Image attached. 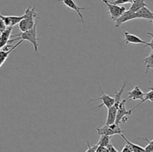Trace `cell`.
<instances>
[{
    "label": "cell",
    "mask_w": 153,
    "mask_h": 152,
    "mask_svg": "<svg viewBox=\"0 0 153 152\" xmlns=\"http://www.w3.org/2000/svg\"><path fill=\"white\" fill-rule=\"evenodd\" d=\"M148 145L145 147L144 150L145 152H153V145L151 144V143L147 142Z\"/></svg>",
    "instance_id": "cell-26"
},
{
    "label": "cell",
    "mask_w": 153,
    "mask_h": 152,
    "mask_svg": "<svg viewBox=\"0 0 153 152\" xmlns=\"http://www.w3.org/2000/svg\"><path fill=\"white\" fill-rule=\"evenodd\" d=\"M87 145H88V150H87L85 152H96L97 147H98V145H97V144L91 146V145H90L89 142H87Z\"/></svg>",
    "instance_id": "cell-24"
},
{
    "label": "cell",
    "mask_w": 153,
    "mask_h": 152,
    "mask_svg": "<svg viewBox=\"0 0 153 152\" xmlns=\"http://www.w3.org/2000/svg\"><path fill=\"white\" fill-rule=\"evenodd\" d=\"M6 28H7V26H6L5 24H4V21H3L2 19H1V18L0 17V31H1V32H3V31L6 29Z\"/></svg>",
    "instance_id": "cell-27"
},
{
    "label": "cell",
    "mask_w": 153,
    "mask_h": 152,
    "mask_svg": "<svg viewBox=\"0 0 153 152\" xmlns=\"http://www.w3.org/2000/svg\"><path fill=\"white\" fill-rule=\"evenodd\" d=\"M151 22H152V23H153V19H152V21H151Z\"/></svg>",
    "instance_id": "cell-32"
},
{
    "label": "cell",
    "mask_w": 153,
    "mask_h": 152,
    "mask_svg": "<svg viewBox=\"0 0 153 152\" xmlns=\"http://www.w3.org/2000/svg\"><path fill=\"white\" fill-rule=\"evenodd\" d=\"M145 93L141 90L139 86H135L134 89L131 91L128 92V99L132 100V101H137V100H142L144 98Z\"/></svg>",
    "instance_id": "cell-9"
},
{
    "label": "cell",
    "mask_w": 153,
    "mask_h": 152,
    "mask_svg": "<svg viewBox=\"0 0 153 152\" xmlns=\"http://www.w3.org/2000/svg\"><path fill=\"white\" fill-rule=\"evenodd\" d=\"M120 137H122L124 141L126 142V143L127 145H129V147L131 148L132 152H145L144 148L141 147V146L138 145L134 144V143L130 142L129 140L127 139L126 137L125 136H124L123 134H120Z\"/></svg>",
    "instance_id": "cell-14"
},
{
    "label": "cell",
    "mask_w": 153,
    "mask_h": 152,
    "mask_svg": "<svg viewBox=\"0 0 153 152\" xmlns=\"http://www.w3.org/2000/svg\"><path fill=\"white\" fill-rule=\"evenodd\" d=\"M107 148H108V152H118L117 151V149L115 148L113 145H112L111 143V144L109 145Z\"/></svg>",
    "instance_id": "cell-30"
},
{
    "label": "cell",
    "mask_w": 153,
    "mask_h": 152,
    "mask_svg": "<svg viewBox=\"0 0 153 152\" xmlns=\"http://www.w3.org/2000/svg\"><path fill=\"white\" fill-rule=\"evenodd\" d=\"M99 92H101V94H102L101 96L98 98H94V99L89 100V101H88V104L91 102H92V101H99V100H100V101H102V103L100 105L97 106V107H94V108H93V110H94V109L100 108V107H102V106H105L107 108H109V107H112V106L114 104V97H111V96H110V95H107V94L105 93L104 91L102 89L101 86H100V87H99Z\"/></svg>",
    "instance_id": "cell-5"
},
{
    "label": "cell",
    "mask_w": 153,
    "mask_h": 152,
    "mask_svg": "<svg viewBox=\"0 0 153 152\" xmlns=\"http://www.w3.org/2000/svg\"><path fill=\"white\" fill-rule=\"evenodd\" d=\"M111 144V137L110 136L101 135L100 139L97 145L98 146H102V147L107 148Z\"/></svg>",
    "instance_id": "cell-21"
},
{
    "label": "cell",
    "mask_w": 153,
    "mask_h": 152,
    "mask_svg": "<svg viewBox=\"0 0 153 152\" xmlns=\"http://www.w3.org/2000/svg\"><path fill=\"white\" fill-rule=\"evenodd\" d=\"M101 1L107 6L108 13L110 14L111 18L114 21L116 20L121 14H123L126 10V8L124 6L114 4L111 2V1H108V0H101Z\"/></svg>",
    "instance_id": "cell-3"
},
{
    "label": "cell",
    "mask_w": 153,
    "mask_h": 152,
    "mask_svg": "<svg viewBox=\"0 0 153 152\" xmlns=\"http://www.w3.org/2000/svg\"><path fill=\"white\" fill-rule=\"evenodd\" d=\"M149 89H150V91H149V92L145 93L143 99L142 100V101H140V102L138 104H137L135 107H134L133 108L131 109V111H133V110H134L136 107H139L140 105H141L142 104H143V103L146 101H151V102L153 103V87H150L149 88Z\"/></svg>",
    "instance_id": "cell-19"
},
{
    "label": "cell",
    "mask_w": 153,
    "mask_h": 152,
    "mask_svg": "<svg viewBox=\"0 0 153 152\" xmlns=\"http://www.w3.org/2000/svg\"><path fill=\"white\" fill-rule=\"evenodd\" d=\"M152 1V2H153V1Z\"/></svg>",
    "instance_id": "cell-33"
},
{
    "label": "cell",
    "mask_w": 153,
    "mask_h": 152,
    "mask_svg": "<svg viewBox=\"0 0 153 152\" xmlns=\"http://www.w3.org/2000/svg\"><path fill=\"white\" fill-rule=\"evenodd\" d=\"M121 152H132V151H131V148L129 147V145L126 143L125 146H124V148H123V150L121 151Z\"/></svg>",
    "instance_id": "cell-29"
},
{
    "label": "cell",
    "mask_w": 153,
    "mask_h": 152,
    "mask_svg": "<svg viewBox=\"0 0 153 152\" xmlns=\"http://www.w3.org/2000/svg\"><path fill=\"white\" fill-rule=\"evenodd\" d=\"M143 7H146V4L144 0H134L133 2L131 3L129 10L133 12H137V10Z\"/></svg>",
    "instance_id": "cell-17"
},
{
    "label": "cell",
    "mask_w": 153,
    "mask_h": 152,
    "mask_svg": "<svg viewBox=\"0 0 153 152\" xmlns=\"http://www.w3.org/2000/svg\"><path fill=\"white\" fill-rule=\"evenodd\" d=\"M35 23L36 22H34V19H26V18H24V19H22L19 22L18 27H19V29L20 30L21 32H25V31L31 29L34 26Z\"/></svg>",
    "instance_id": "cell-11"
},
{
    "label": "cell",
    "mask_w": 153,
    "mask_h": 152,
    "mask_svg": "<svg viewBox=\"0 0 153 152\" xmlns=\"http://www.w3.org/2000/svg\"><path fill=\"white\" fill-rule=\"evenodd\" d=\"M13 30V27H7L6 29L3 32H1L0 36V42H3L5 43H9L10 37H11V32Z\"/></svg>",
    "instance_id": "cell-15"
},
{
    "label": "cell",
    "mask_w": 153,
    "mask_h": 152,
    "mask_svg": "<svg viewBox=\"0 0 153 152\" xmlns=\"http://www.w3.org/2000/svg\"><path fill=\"white\" fill-rule=\"evenodd\" d=\"M135 13L137 19H148V20H149V22H151L153 19V12L148 8L147 6L142 7Z\"/></svg>",
    "instance_id": "cell-10"
},
{
    "label": "cell",
    "mask_w": 153,
    "mask_h": 152,
    "mask_svg": "<svg viewBox=\"0 0 153 152\" xmlns=\"http://www.w3.org/2000/svg\"><path fill=\"white\" fill-rule=\"evenodd\" d=\"M96 152H108V149L106 147H102V146H98L97 148Z\"/></svg>",
    "instance_id": "cell-28"
},
{
    "label": "cell",
    "mask_w": 153,
    "mask_h": 152,
    "mask_svg": "<svg viewBox=\"0 0 153 152\" xmlns=\"http://www.w3.org/2000/svg\"><path fill=\"white\" fill-rule=\"evenodd\" d=\"M136 19H137V16H136L135 12L131 11L130 10H126L123 14H121L120 16L114 21L115 27H116V28H118V27L122 25L123 24L125 23V22Z\"/></svg>",
    "instance_id": "cell-6"
},
{
    "label": "cell",
    "mask_w": 153,
    "mask_h": 152,
    "mask_svg": "<svg viewBox=\"0 0 153 152\" xmlns=\"http://www.w3.org/2000/svg\"><path fill=\"white\" fill-rule=\"evenodd\" d=\"M124 37H125V40H124V43L126 45L128 44H142L146 46V42L144 41V40H142L141 38H140L137 36L134 35V34H131V33L128 32L127 31H123Z\"/></svg>",
    "instance_id": "cell-8"
},
{
    "label": "cell",
    "mask_w": 153,
    "mask_h": 152,
    "mask_svg": "<svg viewBox=\"0 0 153 152\" xmlns=\"http://www.w3.org/2000/svg\"><path fill=\"white\" fill-rule=\"evenodd\" d=\"M143 139L144 140V141H146V142H149V143H151V144H152V145H153V139H152V140H149V139L147 138V137H143Z\"/></svg>",
    "instance_id": "cell-31"
},
{
    "label": "cell",
    "mask_w": 153,
    "mask_h": 152,
    "mask_svg": "<svg viewBox=\"0 0 153 152\" xmlns=\"http://www.w3.org/2000/svg\"><path fill=\"white\" fill-rule=\"evenodd\" d=\"M146 34L149 36H150L151 37H152V39H151V41L149 42V43H146V46H149V48H150L151 49H152V51H153V34L152 33H146Z\"/></svg>",
    "instance_id": "cell-25"
},
{
    "label": "cell",
    "mask_w": 153,
    "mask_h": 152,
    "mask_svg": "<svg viewBox=\"0 0 153 152\" xmlns=\"http://www.w3.org/2000/svg\"><path fill=\"white\" fill-rule=\"evenodd\" d=\"M16 38L13 39V40H9V43H13V41H16V40H20L24 41V40H27V41L30 42L31 44L33 45V47H34V51H35L36 53L38 52V40L39 38H37V22L35 23L34 26L31 29L28 30V31H25V32H21L19 34H16V35H13L10 37V38L12 37H16Z\"/></svg>",
    "instance_id": "cell-1"
},
{
    "label": "cell",
    "mask_w": 153,
    "mask_h": 152,
    "mask_svg": "<svg viewBox=\"0 0 153 152\" xmlns=\"http://www.w3.org/2000/svg\"><path fill=\"white\" fill-rule=\"evenodd\" d=\"M58 1H62L67 7H69V8L71 9V10H75V11L78 13L79 17H80V19L81 21H82V24L85 26V20H84L83 15L81 13V11L84 10H88V8H86V7H79V6L76 4V1H75L74 0H58Z\"/></svg>",
    "instance_id": "cell-7"
},
{
    "label": "cell",
    "mask_w": 153,
    "mask_h": 152,
    "mask_svg": "<svg viewBox=\"0 0 153 152\" xmlns=\"http://www.w3.org/2000/svg\"><path fill=\"white\" fill-rule=\"evenodd\" d=\"M134 0H114V1H111V2L117 5H123L125 4H128V3H132Z\"/></svg>",
    "instance_id": "cell-23"
},
{
    "label": "cell",
    "mask_w": 153,
    "mask_h": 152,
    "mask_svg": "<svg viewBox=\"0 0 153 152\" xmlns=\"http://www.w3.org/2000/svg\"><path fill=\"white\" fill-rule=\"evenodd\" d=\"M126 99H123L120 101L118 105L117 112L116 120L115 123L120 125V124H124L128 121V117L131 115V110H127L126 108Z\"/></svg>",
    "instance_id": "cell-2"
},
{
    "label": "cell",
    "mask_w": 153,
    "mask_h": 152,
    "mask_svg": "<svg viewBox=\"0 0 153 152\" xmlns=\"http://www.w3.org/2000/svg\"><path fill=\"white\" fill-rule=\"evenodd\" d=\"M97 131L98 135H106L110 136V137L117 135V134L120 135L123 133V131L121 129L120 125L116 123L111 124V125H105L102 128H97Z\"/></svg>",
    "instance_id": "cell-4"
},
{
    "label": "cell",
    "mask_w": 153,
    "mask_h": 152,
    "mask_svg": "<svg viewBox=\"0 0 153 152\" xmlns=\"http://www.w3.org/2000/svg\"><path fill=\"white\" fill-rule=\"evenodd\" d=\"M22 43V40H20L19 42H18L15 46H12L11 49H8V50H4V49H1V50H0V67L2 66V64L5 62V61L7 60V58H8L9 55L12 52L15 50V49L18 47L21 43Z\"/></svg>",
    "instance_id": "cell-12"
},
{
    "label": "cell",
    "mask_w": 153,
    "mask_h": 152,
    "mask_svg": "<svg viewBox=\"0 0 153 152\" xmlns=\"http://www.w3.org/2000/svg\"><path fill=\"white\" fill-rule=\"evenodd\" d=\"M10 20V26L13 27L16 25H18L19 22L24 19V15L22 16H8Z\"/></svg>",
    "instance_id": "cell-22"
},
{
    "label": "cell",
    "mask_w": 153,
    "mask_h": 152,
    "mask_svg": "<svg viewBox=\"0 0 153 152\" xmlns=\"http://www.w3.org/2000/svg\"><path fill=\"white\" fill-rule=\"evenodd\" d=\"M126 83H127L126 81L124 82L122 87H121V89H120L119 91H116V92H115L114 97V105H116L117 107H118V105L120 104V101H122V100H121V96H122L123 92L124 89H125Z\"/></svg>",
    "instance_id": "cell-20"
},
{
    "label": "cell",
    "mask_w": 153,
    "mask_h": 152,
    "mask_svg": "<svg viewBox=\"0 0 153 152\" xmlns=\"http://www.w3.org/2000/svg\"><path fill=\"white\" fill-rule=\"evenodd\" d=\"M145 73H148L150 70H153V51L144 59Z\"/></svg>",
    "instance_id": "cell-16"
},
{
    "label": "cell",
    "mask_w": 153,
    "mask_h": 152,
    "mask_svg": "<svg viewBox=\"0 0 153 152\" xmlns=\"http://www.w3.org/2000/svg\"><path fill=\"white\" fill-rule=\"evenodd\" d=\"M117 108L118 107L114 104L112 107L108 108V116L107 119H106L105 125H111V124L115 123Z\"/></svg>",
    "instance_id": "cell-13"
},
{
    "label": "cell",
    "mask_w": 153,
    "mask_h": 152,
    "mask_svg": "<svg viewBox=\"0 0 153 152\" xmlns=\"http://www.w3.org/2000/svg\"><path fill=\"white\" fill-rule=\"evenodd\" d=\"M24 18L29 19H38V13L35 12V7H33L31 8V7H27L25 10V13H24Z\"/></svg>",
    "instance_id": "cell-18"
}]
</instances>
